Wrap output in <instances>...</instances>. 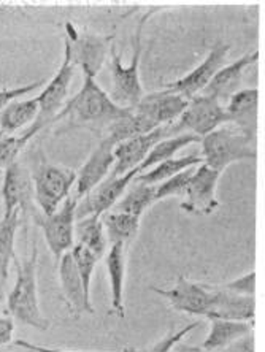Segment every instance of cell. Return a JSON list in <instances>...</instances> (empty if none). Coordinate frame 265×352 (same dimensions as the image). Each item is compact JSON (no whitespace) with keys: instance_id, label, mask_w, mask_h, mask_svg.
<instances>
[{"instance_id":"obj_39","label":"cell","mask_w":265,"mask_h":352,"mask_svg":"<svg viewBox=\"0 0 265 352\" xmlns=\"http://www.w3.org/2000/svg\"><path fill=\"white\" fill-rule=\"evenodd\" d=\"M17 346H19V348L28 349V351H30V352H61V351H57V349L41 348V346L32 344V343H28V341H23V340H18V341H17Z\"/></svg>"},{"instance_id":"obj_4","label":"cell","mask_w":265,"mask_h":352,"mask_svg":"<svg viewBox=\"0 0 265 352\" xmlns=\"http://www.w3.org/2000/svg\"><path fill=\"white\" fill-rule=\"evenodd\" d=\"M158 12V10H151L147 14H143V18L138 21L137 30H135L132 46L134 53L131 58V64L124 65L121 60V56L118 54V51L112 45L110 48V69H112V78H113V91H112V100L118 103L119 107L129 108L132 110L135 105L142 100L143 87L142 81H140V59H142V37H143V29L145 24L148 23V19L153 16V14Z\"/></svg>"},{"instance_id":"obj_33","label":"cell","mask_w":265,"mask_h":352,"mask_svg":"<svg viewBox=\"0 0 265 352\" xmlns=\"http://www.w3.org/2000/svg\"><path fill=\"white\" fill-rule=\"evenodd\" d=\"M70 252H72V257H74L78 274H80L85 294L91 298V279H92V274H94L98 258L92 254L89 250H86L85 246L78 245V243L74 245Z\"/></svg>"},{"instance_id":"obj_25","label":"cell","mask_w":265,"mask_h":352,"mask_svg":"<svg viewBox=\"0 0 265 352\" xmlns=\"http://www.w3.org/2000/svg\"><path fill=\"white\" fill-rule=\"evenodd\" d=\"M156 186H147L137 181H132L127 186L126 192L116 201L112 211L114 213H126L137 217H142L156 204L154 201Z\"/></svg>"},{"instance_id":"obj_10","label":"cell","mask_w":265,"mask_h":352,"mask_svg":"<svg viewBox=\"0 0 265 352\" xmlns=\"http://www.w3.org/2000/svg\"><path fill=\"white\" fill-rule=\"evenodd\" d=\"M140 175L138 168L131 170L124 176L118 178H110L107 176L100 184L91 190L89 194L78 200L75 210V221L85 219L89 216L102 217L116 205V201L121 199L123 194L126 192L127 186L135 179V176Z\"/></svg>"},{"instance_id":"obj_37","label":"cell","mask_w":265,"mask_h":352,"mask_svg":"<svg viewBox=\"0 0 265 352\" xmlns=\"http://www.w3.org/2000/svg\"><path fill=\"white\" fill-rule=\"evenodd\" d=\"M197 327H199V322H192V324H189V325H186L184 329L178 330V332H176V333L167 335L162 341H159V343L154 346L153 351H154V352H169L171 348H173L175 344H178L180 341L183 340L186 335H188L189 332H192V330L197 329Z\"/></svg>"},{"instance_id":"obj_32","label":"cell","mask_w":265,"mask_h":352,"mask_svg":"<svg viewBox=\"0 0 265 352\" xmlns=\"http://www.w3.org/2000/svg\"><path fill=\"white\" fill-rule=\"evenodd\" d=\"M34 135L35 133L29 131L23 132L21 135H7V133L0 132V172H5L14 162H18L19 153Z\"/></svg>"},{"instance_id":"obj_15","label":"cell","mask_w":265,"mask_h":352,"mask_svg":"<svg viewBox=\"0 0 265 352\" xmlns=\"http://www.w3.org/2000/svg\"><path fill=\"white\" fill-rule=\"evenodd\" d=\"M164 138H169L167 126L158 127L151 132L129 138L126 142L116 144L113 149L114 165L108 176L110 178H118V176H124L129 173L131 170L138 168L143 160L147 159L154 144Z\"/></svg>"},{"instance_id":"obj_35","label":"cell","mask_w":265,"mask_h":352,"mask_svg":"<svg viewBox=\"0 0 265 352\" xmlns=\"http://www.w3.org/2000/svg\"><path fill=\"white\" fill-rule=\"evenodd\" d=\"M222 289L232 294L242 295V297H254L256 295V272H249L240 278L233 279Z\"/></svg>"},{"instance_id":"obj_9","label":"cell","mask_w":265,"mask_h":352,"mask_svg":"<svg viewBox=\"0 0 265 352\" xmlns=\"http://www.w3.org/2000/svg\"><path fill=\"white\" fill-rule=\"evenodd\" d=\"M75 74V65L72 64L69 50L64 48V60H62L61 69L57 70V74L53 76L43 92L37 97L39 100V116L35 119L32 126L28 131L37 135V133L48 126L50 122H53L57 113L62 110L64 103L69 96L70 82L74 80Z\"/></svg>"},{"instance_id":"obj_31","label":"cell","mask_w":265,"mask_h":352,"mask_svg":"<svg viewBox=\"0 0 265 352\" xmlns=\"http://www.w3.org/2000/svg\"><path fill=\"white\" fill-rule=\"evenodd\" d=\"M154 129L158 127H154L153 124L148 122L143 116L131 111L129 116L118 119V121L110 124V126L105 129V135H103V138L108 140L113 146H116V144L126 142L129 138L143 135V133L151 132Z\"/></svg>"},{"instance_id":"obj_23","label":"cell","mask_w":265,"mask_h":352,"mask_svg":"<svg viewBox=\"0 0 265 352\" xmlns=\"http://www.w3.org/2000/svg\"><path fill=\"white\" fill-rule=\"evenodd\" d=\"M126 246L112 245L107 254V273L112 287V309L124 318V279H126Z\"/></svg>"},{"instance_id":"obj_24","label":"cell","mask_w":265,"mask_h":352,"mask_svg":"<svg viewBox=\"0 0 265 352\" xmlns=\"http://www.w3.org/2000/svg\"><path fill=\"white\" fill-rule=\"evenodd\" d=\"M19 222V211H14L12 214H3L2 219H0V297L3 295L5 284H7L10 263L17 258L14 240H17Z\"/></svg>"},{"instance_id":"obj_28","label":"cell","mask_w":265,"mask_h":352,"mask_svg":"<svg viewBox=\"0 0 265 352\" xmlns=\"http://www.w3.org/2000/svg\"><path fill=\"white\" fill-rule=\"evenodd\" d=\"M75 238L78 245L85 246L97 258L105 256L108 241L105 229H103L102 217L89 216L85 217V219L75 221Z\"/></svg>"},{"instance_id":"obj_18","label":"cell","mask_w":265,"mask_h":352,"mask_svg":"<svg viewBox=\"0 0 265 352\" xmlns=\"http://www.w3.org/2000/svg\"><path fill=\"white\" fill-rule=\"evenodd\" d=\"M188 102L189 100H186L181 96L171 94V92L162 89L159 92H153V94L143 96L142 100L135 105V108H132V111L143 116L154 127H162L175 122L181 113L186 110Z\"/></svg>"},{"instance_id":"obj_13","label":"cell","mask_w":265,"mask_h":352,"mask_svg":"<svg viewBox=\"0 0 265 352\" xmlns=\"http://www.w3.org/2000/svg\"><path fill=\"white\" fill-rule=\"evenodd\" d=\"M229 50H231L229 45H216L215 48L206 54V58L200 65H197L188 75L181 76V78L176 81L165 85L164 89L171 92V94L181 96L186 98V100H191V98L199 96L200 92L209 86V82L211 81L213 76L216 75V72L224 67Z\"/></svg>"},{"instance_id":"obj_6","label":"cell","mask_w":265,"mask_h":352,"mask_svg":"<svg viewBox=\"0 0 265 352\" xmlns=\"http://www.w3.org/2000/svg\"><path fill=\"white\" fill-rule=\"evenodd\" d=\"M224 124H227V118L224 107L220 102L210 97L195 96L188 102V107L180 118L169 124L167 132L169 138L181 133H192L202 140Z\"/></svg>"},{"instance_id":"obj_26","label":"cell","mask_w":265,"mask_h":352,"mask_svg":"<svg viewBox=\"0 0 265 352\" xmlns=\"http://www.w3.org/2000/svg\"><path fill=\"white\" fill-rule=\"evenodd\" d=\"M39 116V100L25 98V100H13L5 110L0 113V132L13 135L19 129L28 126Z\"/></svg>"},{"instance_id":"obj_11","label":"cell","mask_w":265,"mask_h":352,"mask_svg":"<svg viewBox=\"0 0 265 352\" xmlns=\"http://www.w3.org/2000/svg\"><path fill=\"white\" fill-rule=\"evenodd\" d=\"M220 178L221 173L210 168L209 165L200 164L192 175L180 208L184 213L194 216H209L215 213V210L220 206V201L216 199V188Z\"/></svg>"},{"instance_id":"obj_16","label":"cell","mask_w":265,"mask_h":352,"mask_svg":"<svg viewBox=\"0 0 265 352\" xmlns=\"http://www.w3.org/2000/svg\"><path fill=\"white\" fill-rule=\"evenodd\" d=\"M113 149V144L108 140L102 138L89 159L86 160V164L80 168V172H76L75 190L72 192L76 200H81L83 197L89 194L112 172L114 165Z\"/></svg>"},{"instance_id":"obj_2","label":"cell","mask_w":265,"mask_h":352,"mask_svg":"<svg viewBox=\"0 0 265 352\" xmlns=\"http://www.w3.org/2000/svg\"><path fill=\"white\" fill-rule=\"evenodd\" d=\"M17 265V283L8 294L7 307L8 313L13 319L19 320L29 327H34L40 332H46L50 329L48 319L41 314L39 294H37V263H39V248L32 241V251L29 257L21 262L14 258Z\"/></svg>"},{"instance_id":"obj_38","label":"cell","mask_w":265,"mask_h":352,"mask_svg":"<svg viewBox=\"0 0 265 352\" xmlns=\"http://www.w3.org/2000/svg\"><path fill=\"white\" fill-rule=\"evenodd\" d=\"M14 332V320L10 316H3L0 318V346H5L12 343Z\"/></svg>"},{"instance_id":"obj_5","label":"cell","mask_w":265,"mask_h":352,"mask_svg":"<svg viewBox=\"0 0 265 352\" xmlns=\"http://www.w3.org/2000/svg\"><path fill=\"white\" fill-rule=\"evenodd\" d=\"M30 176H32L35 204L39 205L40 213L43 216L56 213L57 208L72 194L76 181L75 170L57 167L46 160H41Z\"/></svg>"},{"instance_id":"obj_30","label":"cell","mask_w":265,"mask_h":352,"mask_svg":"<svg viewBox=\"0 0 265 352\" xmlns=\"http://www.w3.org/2000/svg\"><path fill=\"white\" fill-rule=\"evenodd\" d=\"M200 138L192 135V133H181V135L176 137H170V138H164L160 140L159 143H156L151 151L147 156V159L143 160L142 165L138 167L140 173L148 172L149 168L156 167V165L160 162H165V160L173 159L175 154L181 151V149L189 146L192 143H199Z\"/></svg>"},{"instance_id":"obj_3","label":"cell","mask_w":265,"mask_h":352,"mask_svg":"<svg viewBox=\"0 0 265 352\" xmlns=\"http://www.w3.org/2000/svg\"><path fill=\"white\" fill-rule=\"evenodd\" d=\"M200 157L205 165L222 173L229 165L243 160H256V137L248 135L240 129L224 124L200 140Z\"/></svg>"},{"instance_id":"obj_36","label":"cell","mask_w":265,"mask_h":352,"mask_svg":"<svg viewBox=\"0 0 265 352\" xmlns=\"http://www.w3.org/2000/svg\"><path fill=\"white\" fill-rule=\"evenodd\" d=\"M43 82H45L43 80H40V81L30 82V85L14 87V89H2V91H0V113H2L5 108H7L13 100H18L19 97H24V96H28L29 92L39 89V87L43 85Z\"/></svg>"},{"instance_id":"obj_1","label":"cell","mask_w":265,"mask_h":352,"mask_svg":"<svg viewBox=\"0 0 265 352\" xmlns=\"http://www.w3.org/2000/svg\"><path fill=\"white\" fill-rule=\"evenodd\" d=\"M132 110L119 107L112 97L98 86L92 76H85L81 89L70 98L57 113L53 122L69 119L72 126H97L108 127L118 119L131 115Z\"/></svg>"},{"instance_id":"obj_14","label":"cell","mask_w":265,"mask_h":352,"mask_svg":"<svg viewBox=\"0 0 265 352\" xmlns=\"http://www.w3.org/2000/svg\"><path fill=\"white\" fill-rule=\"evenodd\" d=\"M151 291L159 294L160 297L167 298L170 307L176 311L188 313L192 316H205L209 318L213 307V291L205 286L195 284L178 276L176 284L171 289H158L151 287Z\"/></svg>"},{"instance_id":"obj_22","label":"cell","mask_w":265,"mask_h":352,"mask_svg":"<svg viewBox=\"0 0 265 352\" xmlns=\"http://www.w3.org/2000/svg\"><path fill=\"white\" fill-rule=\"evenodd\" d=\"M210 332L202 343V351L216 352L232 346L237 341L253 332V324L237 322V320H222V319H210Z\"/></svg>"},{"instance_id":"obj_20","label":"cell","mask_w":265,"mask_h":352,"mask_svg":"<svg viewBox=\"0 0 265 352\" xmlns=\"http://www.w3.org/2000/svg\"><path fill=\"white\" fill-rule=\"evenodd\" d=\"M257 102L259 91L256 87H245V89H240L237 94H233L224 107L227 124L240 129L248 135L256 137Z\"/></svg>"},{"instance_id":"obj_8","label":"cell","mask_w":265,"mask_h":352,"mask_svg":"<svg viewBox=\"0 0 265 352\" xmlns=\"http://www.w3.org/2000/svg\"><path fill=\"white\" fill-rule=\"evenodd\" d=\"M78 200L74 195H69L64 200L56 213L51 216L40 214L35 222L43 230L46 245L51 254L59 263L61 257L69 252L75 245V210Z\"/></svg>"},{"instance_id":"obj_29","label":"cell","mask_w":265,"mask_h":352,"mask_svg":"<svg viewBox=\"0 0 265 352\" xmlns=\"http://www.w3.org/2000/svg\"><path fill=\"white\" fill-rule=\"evenodd\" d=\"M204 164L200 154H189V156L180 157V159H169L165 162H160L156 165V167L149 168L148 172L140 173L135 176V181L137 183L147 184V186H158L164 181H167L171 176L178 175L184 170H188L191 167H197V165Z\"/></svg>"},{"instance_id":"obj_21","label":"cell","mask_w":265,"mask_h":352,"mask_svg":"<svg viewBox=\"0 0 265 352\" xmlns=\"http://www.w3.org/2000/svg\"><path fill=\"white\" fill-rule=\"evenodd\" d=\"M59 281L67 303L70 305L76 316L83 313L94 314V307H92L91 298L85 294L81 278L78 274L70 251L65 252L59 261Z\"/></svg>"},{"instance_id":"obj_7","label":"cell","mask_w":265,"mask_h":352,"mask_svg":"<svg viewBox=\"0 0 265 352\" xmlns=\"http://www.w3.org/2000/svg\"><path fill=\"white\" fill-rule=\"evenodd\" d=\"M65 48L69 50L72 64L81 67L83 75L96 78L110 54L113 35L76 34L70 24H67Z\"/></svg>"},{"instance_id":"obj_17","label":"cell","mask_w":265,"mask_h":352,"mask_svg":"<svg viewBox=\"0 0 265 352\" xmlns=\"http://www.w3.org/2000/svg\"><path fill=\"white\" fill-rule=\"evenodd\" d=\"M257 59L259 51H253V53L243 54L242 58H238L232 64L222 67L221 70L216 72V75L213 76L209 86L199 96L215 98L222 107H226L231 97L242 89L243 75H245L246 69L249 65H253L254 62H257Z\"/></svg>"},{"instance_id":"obj_19","label":"cell","mask_w":265,"mask_h":352,"mask_svg":"<svg viewBox=\"0 0 265 352\" xmlns=\"http://www.w3.org/2000/svg\"><path fill=\"white\" fill-rule=\"evenodd\" d=\"M213 291V307L209 319L237 320V322H254L256 316V298L242 297L232 294L226 289H211Z\"/></svg>"},{"instance_id":"obj_34","label":"cell","mask_w":265,"mask_h":352,"mask_svg":"<svg viewBox=\"0 0 265 352\" xmlns=\"http://www.w3.org/2000/svg\"><path fill=\"white\" fill-rule=\"evenodd\" d=\"M197 167H199V165H197ZM197 167H191L188 170H184V172L171 176V178H169L167 181H164V183L156 186L154 201L165 200L169 199V197H181V199H184L186 189H188L189 181Z\"/></svg>"},{"instance_id":"obj_27","label":"cell","mask_w":265,"mask_h":352,"mask_svg":"<svg viewBox=\"0 0 265 352\" xmlns=\"http://www.w3.org/2000/svg\"><path fill=\"white\" fill-rule=\"evenodd\" d=\"M103 229H105L107 241L110 245L121 243L124 246H129L135 240L140 230V217L126 214V213H114L108 211L102 216Z\"/></svg>"},{"instance_id":"obj_12","label":"cell","mask_w":265,"mask_h":352,"mask_svg":"<svg viewBox=\"0 0 265 352\" xmlns=\"http://www.w3.org/2000/svg\"><path fill=\"white\" fill-rule=\"evenodd\" d=\"M3 214H12L19 211L21 214H32L34 221L41 214L35 210L34 205V184L32 176L19 162H14L12 167L5 170L2 186Z\"/></svg>"}]
</instances>
